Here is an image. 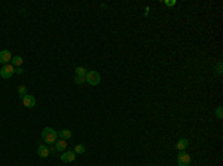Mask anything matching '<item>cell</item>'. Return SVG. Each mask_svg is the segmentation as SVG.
Segmentation results:
<instances>
[{
	"instance_id": "cell-1",
	"label": "cell",
	"mask_w": 223,
	"mask_h": 166,
	"mask_svg": "<svg viewBox=\"0 0 223 166\" xmlns=\"http://www.w3.org/2000/svg\"><path fill=\"white\" fill-rule=\"evenodd\" d=\"M42 140L45 142H48V145H52L58 140V132L54 131L52 128H45L42 131Z\"/></svg>"
},
{
	"instance_id": "cell-2",
	"label": "cell",
	"mask_w": 223,
	"mask_h": 166,
	"mask_svg": "<svg viewBox=\"0 0 223 166\" xmlns=\"http://www.w3.org/2000/svg\"><path fill=\"white\" fill-rule=\"evenodd\" d=\"M85 80H86V83H89L91 86H97V85H100L101 77H100V73H98V71H88L85 76Z\"/></svg>"
},
{
	"instance_id": "cell-3",
	"label": "cell",
	"mask_w": 223,
	"mask_h": 166,
	"mask_svg": "<svg viewBox=\"0 0 223 166\" xmlns=\"http://www.w3.org/2000/svg\"><path fill=\"white\" fill-rule=\"evenodd\" d=\"M14 73H15V67L12 64H6V65H3L0 68V77L2 79H9V77H12Z\"/></svg>"
},
{
	"instance_id": "cell-4",
	"label": "cell",
	"mask_w": 223,
	"mask_h": 166,
	"mask_svg": "<svg viewBox=\"0 0 223 166\" xmlns=\"http://www.w3.org/2000/svg\"><path fill=\"white\" fill-rule=\"evenodd\" d=\"M177 163L179 166H189L190 165V154L186 151H180L177 156Z\"/></svg>"
},
{
	"instance_id": "cell-5",
	"label": "cell",
	"mask_w": 223,
	"mask_h": 166,
	"mask_svg": "<svg viewBox=\"0 0 223 166\" xmlns=\"http://www.w3.org/2000/svg\"><path fill=\"white\" fill-rule=\"evenodd\" d=\"M60 159H61V162H64V163L75 162V159H76V153H75V151H64V153L60 156Z\"/></svg>"
},
{
	"instance_id": "cell-6",
	"label": "cell",
	"mask_w": 223,
	"mask_h": 166,
	"mask_svg": "<svg viewBox=\"0 0 223 166\" xmlns=\"http://www.w3.org/2000/svg\"><path fill=\"white\" fill-rule=\"evenodd\" d=\"M12 61V53L9 52V50H0V64H3V65H6Z\"/></svg>"
},
{
	"instance_id": "cell-7",
	"label": "cell",
	"mask_w": 223,
	"mask_h": 166,
	"mask_svg": "<svg viewBox=\"0 0 223 166\" xmlns=\"http://www.w3.org/2000/svg\"><path fill=\"white\" fill-rule=\"evenodd\" d=\"M37 154H39V157L46 159L49 156V147L45 145V144H39L37 145Z\"/></svg>"
},
{
	"instance_id": "cell-8",
	"label": "cell",
	"mask_w": 223,
	"mask_h": 166,
	"mask_svg": "<svg viewBox=\"0 0 223 166\" xmlns=\"http://www.w3.org/2000/svg\"><path fill=\"white\" fill-rule=\"evenodd\" d=\"M22 104H24V107H27V108H33V107H36V98L33 95H26V97L22 98Z\"/></svg>"
},
{
	"instance_id": "cell-9",
	"label": "cell",
	"mask_w": 223,
	"mask_h": 166,
	"mask_svg": "<svg viewBox=\"0 0 223 166\" xmlns=\"http://www.w3.org/2000/svg\"><path fill=\"white\" fill-rule=\"evenodd\" d=\"M188 145H189V140L183 138V140H179V142L176 144V148L179 150V151H184V150L188 148Z\"/></svg>"
},
{
	"instance_id": "cell-10",
	"label": "cell",
	"mask_w": 223,
	"mask_h": 166,
	"mask_svg": "<svg viewBox=\"0 0 223 166\" xmlns=\"http://www.w3.org/2000/svg\"><path fill=\"white\" fill-rule=\"evenodd\" d=\"M58 136H60L61 140L67 141L69 138H71V131H69V129H63V131H60V132H58Z\"/></svg>"
},
{
	"instance_id": "cell-11",
	"label": "cell",
	"mask_w": 223,
	"mask_h": 166,
	"mask_svg": "<svg viewBox=\"0 0 223 166\" xmlns=\"http://www.w3.org/2000/svg\"><path fill=\"white\" fill-rule=\"evenodd\" d=\"M55 148H57V151H64V150L67 148V141H64V140H60V141L55 142Z\"/></svg>"
},
{
	"instance_id": "cell-12",
	"label": "cell",
	"mask_w": 223,
	"mask_h": 166,
	"mask_svg": "<svg viewBox=\"0 0 223 166\" xmlns=\"http://www.w3.org/2000/svg\"><path fill=\"white\" fill-rule=\"evenodd\" d=\"M22 62H24L22 57H19V55H17V57H12V65L15 67V68L21 67V65H22Z\"/></svg>"
},
{
	"instance_id": "cell-13",
	"label": "cell",
	"mask_w": 223,
	"mask_h": 166,
	"mask_svg": "<svg viewBox=\"0 0 223 166\" xmlns=\"http://www.w3.org/2000/svg\"><path fill=\"white\" fill-rule=\"evenodd\" d=\"M18 95H19V98H21V100H22V98L27 95V88L24 86V85L18 86Z\"/></svg>"
},
{
	"instance_id": "cell-14",
	"label": "cell",
	"mask_w": 223,
	"mask_h": 166,
	"mask_svg": "<svg viewBox=\"0 0 223 166\" xmlns=\"http://www.w3.org/2000/svg\"><path fill=\"white\" fill-rule=\"evenodd\" d=\"M85 151H86L85 145H82V144H77L76 147H75V153H76V154H83Z\"/></svg>"
},
{
	"instance_id": "cell-15",
	"label": "cell",
	"mask_w": 223,
	"mask_h": 166,
	"mask_svg": "<svg viewBox=\"0 0 223 166\" xmlns=\"http://www.w3.org/2000/svg\"><path fill=\"white\" fill-rule=\"evenodd\" d=\"M75 71H76V76H82V77H85L86 73H88L83 67H76V70H75Z\"/></svg>"
},
{
	"instance_id": "cell-16",
	"label": "cell",
	"mask_w": 223,
	"mask_h": 166,
	"mask_svg": "<svg viewBox=\"0 0 223 166\" xmlns=\"http://www.w3.org/2000/svg\"><path fill=\"white\" fill-rule=\"evenodd\" d=\"M86 80H85V77H82V76H75V83L76 85H83Z\"/></svg>"
},
{
	"instance_id": "cell-17",
	"label": "cell",
	"mask_w": 223,
	"mask_h": 166,
	"mask_svg": "<svg viewBox=\"0 0 223 166\" xmlns=\"http://www.w3.org/2000/svg\"><path fill=\"white\" fill-rule=\"evenodd\" d=\"M216 116H217V119H222V117H223V110H222V107H217V110H216Z\"/></svg>"
},
{
	"instance_id": "cell-18",
	"label": "cell",
	"mask_w": 223,
	"mask_h": 166,
	"mask_svg": "<svg viewBox=\"0 0 223 166\" xmlns=\"http://www.w3.org/2000/svg\"><path fill=\"white\" fill-rule=\"evenodd\" d=\"M164 3H165L167 6H176V2H174V0H170V2H167V0H165Z\"/></svg>"
},
{
	"instance_id": "cell-19",
	"label": "cell",
	"mask_w": 223,
	"mask_h": 166,
	"mask_svg": "<svg viewBox=\"0 0 223 166\" xmlns=\"http://www.w3.org/2000/svg\"><path fill=\"white\" fill-rule=\"evenodd\" d=\"M216 70H217V73H219V74H222V62H219V64H217Z\"/></svg>"
},
{
	"instance_id": "cell-20",
	"label": "cell",
	"mask_w": 223,
	"mask_h": 166,
	"mask_svg": "<svg viewBox=\"0 0 223 166\" xmlns=\"http://www.w3.org/2000/svg\"><path fill=\"white\" fill-rule=\"evenodd\" d=\"M15 73H17V74H22V73H24V70H22L21 67H18V68H15Z\"/></svg>"
},
{
	"instance_id": "cell-21",
	"label": "cell",
	"mask_w": 223,
	"mask_h": 166,
	"mask_svg": "<svg viewBox=\"0 0 223 166\" xmlns=\"http://www.w3.org/2000/svg\"><path fill=\"white\" fill-rule=\"evenodd\" d=\"M57 153H58V151H57L55 147H51V148H49V154H57Z\"/></svg>"
}]
</instances>
